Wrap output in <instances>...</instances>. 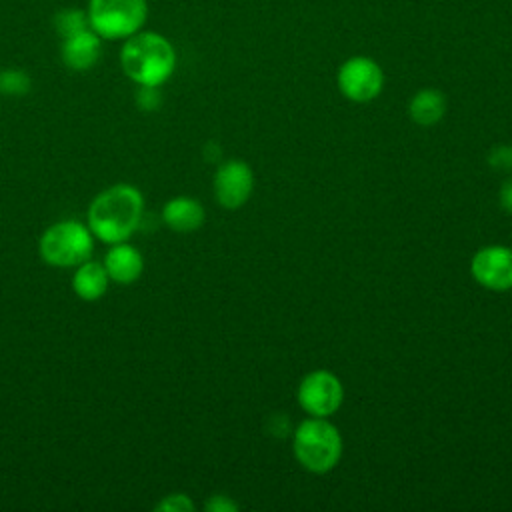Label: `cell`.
<instances>
[{"label":"cell","mask_w":512,"mask_h":512,"mask_svg":"<svg viewBox=\"0 0 512 512\" xmlns=\"http://www.w3.org/2000/svg\"><path fill=\"white\" fill-rule=\"evenodd\" d=\"M488 162L496 168V170H510L512 168V146H496L490 156Z\"/></svg>","instance_id":"cell-19"},{"label":"cell","mask_w":512,"mask_h":512,"mask_svg":"<svg viewBox=\"0 0 512 512\" xmlns=\"http://www.w3.org/2000/svg\"><path fill=\"white\" fill-rule=\"evenodd\" d=\"M86 26H90L88 24V14L78 10V8H66V10H60L54 16V28H56L60 38H64L68 34H74V32H78Z\"/></svg>","instance_id":"cell-16"},{"label":"cell","mask_w":512,"mask_h":512,"mask_svg":"<svg viewBox=\"0 0 512 512\" xmlns=\"http://www.w3.org/2000/svg\"><path fill=\"white\" fill-rule=\"evenodd\" d=\"M204 218L202 204L190 196H176L162 208L164 224L176 232H194L204 224Z\"/></svg>","instance_id":"cell-12"},{"label":"cell","mask_w":512,"mask_h":512,"mask_svg":"<svg viewBox=\"0 0 512 512\" xmlns=\"http://www.w3.org/2000/svg\"><path fill=\"white\" fill-rule=\"evenodd\" d=\"M32 88V80L24 70L8 68L0 72V92L6 96H24Z\"/></svg>","instance_id":"cell-15"},{"label":"cell","mask_w":512,"mask_h":512,"mask_svg":"<svg viewBox=\"0 0 512 512\" xmlns=\"http://www.w3.org/2000/svg\"><path fill=\"white\" fill-rule=\"evenodd\" d=\"M144 198L132 184H114L102 190L88 208V226L92 234L106 242H126L140 226Z\"/></svg>","instance_id":"cell-1"},{"label":"cell","mask_w":512,"mask_h":512,"mask_svg":"<svg viewBox=\"0 0 512 512\" xmlns=\"http://www.w3.org/2000/svg\"><path fill=\"white\" fill-rule=\"evenodd\" d=\"M296 460L314 474L330 472L342 456V436L326 418L312 416L298 424L292 440Z\"/></svg>","instance_id":"cell-3"},{"label":"cell","mask_w":512,"mask_h":512,"mask_svg":"<svg viewBox=\"0 0 512 512\" xmlns=\"http://www.w3.org/2000/svg\"><path fill=\"white\" fill-rule=\"evenodd\" d=\"M154 510H164V512H192L194 510V502L182 494V492H176V494H168L164 500H160Z\"/></svg>","instance_id":"cell-17"},{"label":"cell","mask_w":512,"mask_h":512,"mask_svg":"<svg viewBox=\"0 0 512 512\" xmlns=\"http://www.w3.org/2000/svg\"><path fill=\"white\" fill-rule=\"evenodd\" d=\"M104 268L114 282L132 284L142 276L144 258L138 248L126 242H118V244H112L110 252L106 254Z\"/></svg>","instance_id":"cell-11"},{"label":"cell","mask_w":512,"mask_h":512,"mask_svg":"<svg viewBox=\"0 0 512 512\" xmlns=\"http://www.w3.org/2000/svg\"><path fill=\"white\" fill-rule=\"evenodd\" d=\"M208 512H234V510H238V504L236 502H232L228 496H224V494H214L208 502H206V506H204Z\"/></svg>","instance_id":"cell-20"},{"label":"cell","mask_w":512,"mask_h":512,"mask_svg":"<svg viewBox=\"0 0 512 512\" xmlns=\"http://www.w3.org/2000/svg\"><path fill=\"white\" fill-rule=\"evenodd\" d=\"M384 86L382 68L366 56L348 58L338 70V88L352 102L374 100Z\"/></svg>","instance_id":"cell-7"},{"label":"cell","mask_w":512,"mask_h":512,"mask_svg":"<svg viewBox=\"0 0 512 512\" xmlns=\"http://www.w3.org/2000/svg\"><path fill=\"white\" fill-rule=\"evenodd\" d=\"M88 24L102 40H126L148 18L146 0H88Z\"/></svg>","instance_id":"cell-5"},{"label":"cell","mask_w":512,"mask_h":512,"mask_svg":"<svg viewBox=\"0 0 512 512\" xmlns=\"http://www.w3.org/2000/svg\"><path fill=\"white\" fill-rule=\"evenodd\" d=\"M444 112H446V96L436 88L418 90L408 104L410 118L420 126H432L440 122Z\"/></svg>","instance_id":"cell-14"},{"label":"cell","mask_w":512,"mask_h":512,"mask_svg":"<svg viewBox=\"0 0 512 512\" xmlns=\"http://www.w3.org/2000/svg\"><path fill=\"white\" fill-rule=\"evenodd\" d=\"M100 54H102V38L90 26L62 38L60 56L70 70H76V72L90 70L100 60Z\"/></svg>","instance_id":"cell-10"},{"label":"cell","mask_w":512,"mask_h":512,"mask_svg":"<svg viewBox=\"0 0 512 512\" xmlns=\"http://www.w3.org/2000/svg\"><path fill=\"white\" fill-rule=\"evenodd\" d=\"M342 400V382L328 370H312L298 384V402L310 416L326 418L340 408Z\"/></svg>","instance_id":"cell-6"},{"label":"cell","mask_w":512,"mask_h":512,"mask_svg":"<svg viewBox=\"0 0 512 512\" xmlns=\"http://www.w3.org/2000/svg\"><path fill=\"white\" fill-rule=\"evenodd\" d=\"M108 282H110V276H108L104 264L86 260L76 268V272L72 276V290L78 298L92 302L106 294Z\"/></svg>","instance_id":"cell-13"},{"label":"cell","mask_w":512,"mask_h":512,"mask_svg":"<svg viewBox=\"0 0 512 512\" xmlns=\"http://www.w3.org/2000/svg\"><path fill=\"white\" fill-rule=\"evenodd\" d=\"M162 102V96L158 92V86H140L138 92H136V104L138 108L146 110V112H152L160 106Z\"/></svg>","instance_id":"cell-18"},{"label":"cell","mask_w":512,"mask_h":512,"mask_svg":"<svg viewBox=\"0 0 512 512\" xmlns=\"http://www.w3.org/2000/svg\"><path fill=\"white\" fill-rule=\"evenodd\" d=\"M470 272L474 280L494 292L512 288V248L508 246H486L472 256Z\"/></svg>","instance_id":"cell-8"},{"label":"cell","mask_w":512,"mask_h":512,"mask_svg":"<svg viewBox=\"0 0 512 512\" xmlns=\"http://www.w3.org/2000/svg\"><path fill=\"white\" fill-rule=\"evenodd\" d=\"M254 174L244 160H226L214 174V196L228 210L240 208L252 194Z\"/></svg>","instance_id":"cell-9"},{"label":"cell","mask_w":512,"mask_h":512,"mask_svg":"<svg viewBox=\"0 0 512 512\" xmlns=\"http://www.w3.org/2000/svg\"><path fill=\"white\" fill-rule=\"evenodd\" d=\"M120 66L122 72L138 86L160 88L176 68V50L166 36L140 30L124 40Z\"/></svg>","instance_id":"cell-2"},{"label":"cell","mask_w":512,"mask_h":512,"mask_svg":"<svg viewBox=\"0 0 512 512\" xmlns=\"http://www.w3.org/2000/svg\"><path fill=\"white\" fill-rule=\"evenodd\" d=\"M500 206L504 212L512 214V176L508 180H504V184L500 186V194H498Z\"/></svg>","instance_id":"cell-21"},{"label":"cell","mask_w":512,"mask_h":512,"mask_svg":"<svg viewBox=\"0 0 512 512\" xmlns=\"http://www.w3.org/2000/svg\"><path fill=\"white\" fill-rule=\"evenodd\" d=\"M40 256L50 266H80L94 250L92 230L78 220H62L44 230L38 244Z\"/></svg>","instance_id":"cell-4"}]
</instances>
